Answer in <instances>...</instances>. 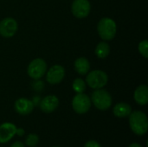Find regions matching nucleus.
Returning a JSON list of instances; mask_svg holds the SVG:
<instances>
[{"mask_svg":"<svg viewBox=\"0 0 148 147\" xmlns=\"http://www.w3.org/2000/svg\"><path fill=\"white\" fill-rule=\"evenodd\" d=\"M129 118L131 131L137 136H144L148 131V119L147 114L141 111H132Z\"/></svg>","mask_w":148,"mask_h":147,"instance_id":"1","label":"nucleus"},{"mask_svg":"<svg viewBox=\"0 0 148 147\" xmlns=\"http://www.w3.org/2000/svg\"><path fill=\"white\" fill-rule=\"evenodd\" d=\"M97 32L103 41L113 40L117 33V24L110 17H103L97 23Z\"/></svg>","mask_w":148,"mask_h":147,"instance_id":"2","label":"nucleus"},{"mask_svg":"<svg viewBox=\"0 0 148 147\" xmlns=\"http://www.w3.org/2000/svg\"><path fill=\"white\" fill-rule=\"evenodd\" d=\"M91 102L96 109L100 111L108 110L113 103V99L109 92L103 88L95 89L91 94Z\"/></svg>","mask_w":148,"mask_h":147,"instance_id":"3","label":"nucleus"},{"mask_svg":"<svg viewBox=\"0 0 148 147\" xmlns=\"http://www.w3.org/2000/svg\"><path fill=\"white\" fill-rule=\"evenodd\" d=\"M85 81L86 84L94 90L103 88L108 82V75L103 70L95 69L87 74Z\"/></svg>","mask_w":148,"mask_h":147,"instance_id":"4","label":"nucleus"},{"mask_svg":"<svg viewBox=\"0 0 148 147\" xmlns=\"http://www.w3.org/2000/svg\"><path fill=\"white\" fill-rule=\"evenodd\" d=\"M47 69V62L42 58H36L29 63L27 74L32 80H40L44 76Z\"/></svg>","mask_w":148,"mask_h":147,"instance_id":"5","label":"nucleus"},{"mask_svg":"<svg viewBox=\"0 0 148 147\" xmlns=\"http://www.w3.org/2000/svg\"><path fill=\"white\" fill-rule=\"evenodd\" d=\"M91 106L90 97L84 93L76 94L72 99V108L77 114L87 113L90 110Z\"/></svg>","mask_w":148,"mask_h":147,"instance_id":"6","label":"nucleus"},{"mask_svg":"<svg viewBox=\"0 0 148 147\" xmlns=\"http://www.w3.org/2000/svg\"><path fill=\"white\" fill-rule=\"evenodd\" d=\"M18 30V23L13 17H5L0 21V36L4 38L13 37Z\"/></svg>","mask_w":148,"mask_h":147,"instance_id":"7","label":"nucleus"},{"mask_svg":"<svg viewBox=\"0 0 148 147\" xmlns=\"http://www.w3.org/2000/svg\"><path fill=\"white\" fill-rule=\"evenodd\" d=\"M46 81L49 84L56 85L61 83L66 75L65 68L59 64H56L51 66L46 71Z\"/></svg>","mask_w":148,"mask_h":147,"instance_id":"8","label":"nucleus"},{"mask_svg":"<svg viewBox=\"0 0 148 147\" xmlns=\"http://www.w3.org/2000/svg\"><path fill=\"white\" fill-rule=\"evenodd\" d=\"M71 11L75 17L83 19L91 11V3L88 0H74L71 4Z\"/></svg>","mask_w":148,"mask_h":147,"instance_id":"9","label":"nucleus"},{"mask_svg":"<svg viewBox=\"0 0 148 147\" xmlns=\"http://www.w3.org/2000/svg\"><path fill=\"white\" fill-rule=\"evenodd\" d=\"M59 99L55 94L46 95L44 98L41 99L39 103V107L42 112L45 113H51L57 109L59 107Z\"/></svg>","mask_w":148,"mask_h":147,"instance_id":"10","label":"nucleus"},{"mask_svg":"<svg viewBox=\"0 0 148 147\" xmlns=\"http://www.w3.org/2000/svg\"><path fill=\"white\" fill-rule=\"evenodd\" d=\"M34 104L31 100H29L24 97L17 99L14 103L15 111L22 116H26L30 114L34 110Z\"/></svg>","mask_w":148,"mask_h":147,"instance_id":"11","label":"nucleus"},{"mask_svg":"<svg viewBox=\"0 0 148 147\" xmlns=\"http://www.w3.org/2000/svg\"><path fill=\"white\" fill-rule=\"evenodd\" d=\"M16 126L10 122H4L0 125V144H6L16 135Z\"/></svg>","mask_w":148,"mask_h":147,"instance_id":"12","label":"nucleus"},{"mask_svg":"<svg viewBox=\"0 0 148 147\" xmlns=\"http://www.w3.org/2000/svg\"><path fill=\"white\" fill-rule=\"evenodd\" d=\"M134 99L140 106H146L148 103V88L146 84L137 87L134 93Z\"/></svg>","mask_w":148,"mask_h":147,"instance_id":"13","label":"nucleus"},{"mask_svg":"<svg viewBox=\"0 0 148 147\" xmlns=\"http://www.w3.org/2000/svg\"><path fill=\"white\" fill-rule=\"evenodd\" d=\"M132 107L126 102H119L116 105H114L113 108L114 115L120 119L127 118L132 113Z\"/></svg>","mask_w":148,"mask_h":147,"instance_id":"14","label":"nucleus"},{"mask_svg":"<svg viewBox=\"0 0 148 147\" xmlns=\"http://www.w3.org/2000/svg\"><path fill=\"white\" fill-rule=\"evenodd\" d=\"M74 68L75 72L80 75H86L90 71V62L86 57L81 56L75 61Z\"/></svg>","mask_w":148,"mask_h":147,"instance_id":"15","label":"nucleus"},{"mask_svg":"<svg viewBox=\"0 0 148 147\" xmlns=\"http://www.w3.org/2000/svg\"><path fill=\"white\" fill-rule=\"evenodd\" d=\"M95 53L99 59H106L110 54V45L106 41L100 42L95 47Z\"/></svg>","mask_w":148,"mask_h":147,"instance_id":"16","label":"nucleus"},{"mask_svg":"<svg viewBox=\"0 0 148 147\" xmlns=\"http://www.w3.org/2000/svg\"><path fill=\"white\" fill-rule=\"evenodd\" d=\"M86 88H87L86 81L82 78H75L72 83V88L76 94L84 93Z\"/></svg>","mask_w":148,"mask_h":147,"instance_id":"17","label":"nucleus"},{"mask_svg":"<svg viewBox=\"0 0 148 147\" xmlns=\"http://www.w3.org/2000/svg\"><path fill=\"white\" fill-rule=\"evenodd\" d=\"M38 142H39L38 135L36 134V133H29L25 138L24 144H25L26 146L28 147H35L37 146Z\"/></svg>","mask_w":148,"mask_h":147,"instance_id":"18","label":"nucleus"},{"mask_svg":"<svg viewBox=\"0 0 148 147\" xmlns=\"http://www.w3.org/2000/svg\"><path fill=\"white\" fill-rule=\"evenodd\" d=\"M138 50L139 53L141 55V56H143L145 59L148 58V41L147 39L142 40L140 42L139 45H138Z\"/></svg>","mask_w":148,"mask_h":147,"instance_id":"19","label":"nucleus"},{"mask_svg":"<svg viewBox=\"0 0 148 147\" xmlns=\"http://www.w3.org/2000/svg\"><path fill=\"white\" fill-rule=\"evenodd\" d=\"M43 82L40 80H34L33 83H32V88L36 91V92H41L43 89Z\"/></svg>","mask_w":148,"mask_h":147,"instance_id":"20","label":"nucleus"},{"mask_svg":"<svg viewBox=\"0 0 148 147\" xmlns=\"http://www.w3.org/2000/svg\"><path fill=\"white\" fill-rule=\"evenodd\" d=\"M83 147H102L101 144L96 140H88L85 143Z\"/></svg>","mask_w":148,"mask_h":147,"instance_id":"21","label":"nucleus"},{"mask_svg":"<svg viewBox=\"0 0 148 147\" xmlns=\"http://www.w3.org/2000/svg\"><path fill=\"white\" fill-rule=\"evenodd\" d=\"M24 134H25V131H24L23 128H21V127H16V135H17L18 137H23Z\"/></svg>","mask_w":148,"mask_h":147,"instance_id":"22","label":"nucleus"},{"mask_svg":"<svg viewBox=\"0 0 148 147\" xmlns=\"http://www.w3.org/2000/svg\"><path fill=\"white\" fill-rule=\"evenodd\" d=\"M10 147H25V145H24L22 141L17 140V141L13 142V143L10 145Z\"/></svg>","mask_w":148,"mask_h":147,"instance_id":"23","label":"nucleus"},{"mask_svg":"<svg viewBox=\"0 0 148 147\" xmlns=\"http://www.w3.org/2000/svg\"><path fill=\"white\" fill-rule=\"evenodd\" d=\"M31 101H32V102H33V104H34V107L39 106V103H40V101H41V98H40L39 96H35Z\"/></svg>","mask_w":148,"mask_h":147,"instance_id":"24","label":"nucleus"},{"mask_svg":"<svg viewBox=\"0 0 148 147\" xmlns=\"http://www.w3.org/2000/svg\"><path fill=\"white\" fill-rule=\"evenodd\" d=\"M128 147H143L140 144H139V143H132L131 145H129V146Z\"/></svg>","mask_w":148,"mask_h":147,"instance_id":"25","label":"nucleus"},{"mask_svg":"<svg viewBox=\"0 0 148 147\" xmlns=\"http://www.w3.org/2000/svg\"><path fill=\"white\" fill-rule=\"evenodd\" d=\"M52 147H60V146H52Z\"/></svg>","mask_w":148,"mask_h":147,"instance_id":"26","label":"nucleus"},{"mask_svg":"<svg viewBox=\"0 0 148 147\" xmlns=\"http://www.w3.org/2000/svg\"><path fill=\"white\" fill-rule=\"evenodd\" d=\"M35 147H37V146H35Z\"/></svg>","mask_w":148,"mask_h":147,"instance_id":"27","label":"nucleus"}]
</instances>
